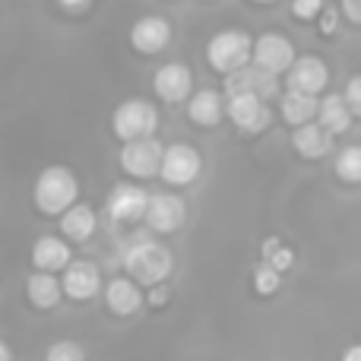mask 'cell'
Wrapping results in <instances>:
<instances>
[{"mask_svg":"<svg viewBox=\"0 0 361 361\" xmlns=\"http://www.w3.org/2000/svg\"><path fill=\"white\" fill-rule=\"evenodd\" d=\"M320 13H324V10H320ZM336 23H339L336 10H326V13H324V23H320V29H324V32H326V35H330V32H333V29H336Z\"/></svg>","mask_w":361,"mask_h":361,"instance_id":"4dcf8cb0","label":"cell"},{"mask_svg":"<svg viewBox=\"0 0 361 361\" xmlns=\"http://www.w3.org/2000/svg\"><path fill=\"white\" fill-rule=\"evenodd\" d=\"M76 193H80V184L73 171L63 165H51L35 180V206L48 216H61L70 203H76Z\"/></svg>","mask_w":361,"mask_h":361,"instance_id":"7a4b0ae2","label":"cell"},{"mask_svg":"<svg viewBox=\"0 0 361 361\" xmlns=\"http://www.w3.org/2000/svg\"><path fill=\"white\" fill-rule=\"evenodd\" d=\"M149 301H152V305H162V301H165V288H162V282H159V288L149 295Z\"/></svg>","mask_w":361,"mask_h":361,"instance_id":"d6a6232c","label":"cell"},{"mask_svg":"<svg viewBox=\"0 0 361 361\" xmlns=\"http://www.w3.org/2000/svg\"><path fill=\"white\" fill-rule=\"evenodd\" d=\"M171 250L159 241H146L140 238L130 250L124 254V269L133 276V282H143V286H159L171 276Z\"/></svg>","mask_w":361,"mask_h":361,"instance_id":"6da1fadb","label":"cell"},{"mask_svg":"<svg viewBox=\"0 0 361 361\" xmlns=\"http://www.w3.org/2000/svg\"><path fill=\"white\" fill-rule=\"evenodd\" d=\"M288 89H298V92H324L326 82H330V70L320 57L307 54V57H298V61L288 63Z\"/></svg>","mask_w":361,"mask_h":361,"instance_id":"7c38bea8","label":"cell"},{"mask_svg":"<svg viewBox=\"0 0 361 361\" xmlns=\"http://www.w3.org/2000/svg\"><path fill=\"white\" fill-rule=\"evenodd\" d=\"M336 175L343 180H349V184L361 180V149L358 146H345L336 156Z\"/></svg>","mask_w":361,"mask_h":361,"instance_id":"cb8c5ba5","label":"cell"},{"mask_svg":"<svg viewBox=\"0 0 361 361\" xmlns=\"http://www.w3.org/2000/svg\"><path fill=\"white\" fill-rule=\"evenodd\" d=\"M25 288H29V301L35 307H54L57 301H61V295H63L61 282H57L51 273H44V269H38L35 276H29Z\"/></svg>","mask_w":361,"mask_h":361,"instance_id":"603a6c76","label":"cell"},{"mask_svg":"<svg viewBox=\"0 0 361 361\" xmlns=\"http://www.w3.org/2000/svg\"><path fill=\"white\" fill-rule=\"evenodd\" d=\"M267 263H269V267H276V269H279V273H282V269H288V267H292V250H288V247H282V244H279V247H276L273 254L267 257Z\"/></svg>","mask_w":361,"mask_h":361,"instance_id":"f1b7e54d","label":"cell"},{"mask_svg":"<svg viewBox=\"0 0 361 361\" xmlns=\"http://www.w3.org/2000/svg\"><path fill=\"white\" fill-rule=\"evenodd\" d=\"M152 86H156L159 99L169 102V105H178V102H184L187 95H190V86H193V76L190 70L184 67V63L171 61L165 63V67L156 70V80H152Z\"/></svg>","mask_w":361,"mask_h":361,"instance_id":"4fadbf2b","label":"cell"},{"mask_svg":"<svg viewBox=\"0 0 361 361\" xmlns=\"http://www.w3.org/2000/svg\"><path fill=\"white\" fill-rule=\"evenodd\" d=\"M279 269L276 267H269V263H263V267H257V273H254V286H257V292L260 295H273L276 288H279Z\"/></svg>","mask_w":361,"mask_h":361,"instance_id":"484cf974","label":"cell"},{"mask_svg":"<svg viewBox=\"0 0 361 361\" xmlns=\"http://www.w3.org/2000/svg\"><path fill=\"white\" fill-rule=\"evenodd\" d=\"M343 361H361V345H349V349H345V355H343Z\"/></svg>","mask_w":361,"mask_h":361,"instance_id":"1f68e13d","label":"cell"},{"mask_svg":"<svg viewBox=\"0 0 361 361\" xmlns=\"http://www.w3.org/2000/svg\"><path fill=\"white\" fill-rule=\"evenodd\" d=\"M130 42L140 54H159L165 44L171 42V25L162 16H143L133 23Z\"/></svg>","mask_w":361,"mask_h":361,"instance_id":"9a60e30c","label":"cell"},{"mask_svg":"<svg viewBox=\"0 0 361 361\" xmlns=\"http://www.w3.org/2000/svg\"><path fill=\"white\" fill-rule=\"evenodd\" d=\"M0 361H13V352H10L6 343H0Z\"/></svg>","mask_w":361,"mask_h":361,"instance_id":"e575fe53","label":"cell"},{"mask_svg":"<svg viewBox=\"0 0 361 361\" xmlns=\"http://www.w3.org/2000/svg\"><path fill=\"white\" fill-rule=\"evenodd\" d=\"M187 114H190V121H193V124H200V127H216L219 121L225 118V102H222V95H219V92L203 89V92H197L190 99Z\"/></svg>","mask_w":361,"mask_h":361,"instance_id":"d6986e66","label":"cell"},{"mask_svg":"<svg viewBox=\"0 0 361 361\" xmlns=\"http://www.w3.org/2000/svg\"><path fill=\"white\" fill-rule=\"evenodd\" d=\"M257 4H273V0H257Z\"/></svg>","mask_w":361,"mask_h":361,"instance_id":"8d00e7d4","label":"cell"},{"mask_svg":"<svg viewBox=\"0 0 361 361\" xmlns=\"http://www.w3.org/2000/svg\"><path fill=\"white\" fill-rule=\"evenodd\" d=\"M317 124L324 127L330 137H336V133H345L352 127V118L355 114L349 111V105L343 102V95H326L324 102H317Z\"/></svg>","mask_w":361,"mask_h":361,"instance_id":"ac0fdd59","label":"cell"},{"mask_svg":"<svg viewBox=\"0 0 361 361\" xmlns=\"http://www.w3.org/2000/svg\"><path fill=\"white\" fill-rule=\"evenodd\" d=\"M200 169H203V159L193 146L187 143H175L169 149H162V162H159V175H162L169 184H190V180L200 178Z\"/></svg>","mask_w":361,"mask_h":361,"instance_id":"8992f818","label":"cell"},{"mask_svg":"<svg viewBox=\"0 0 361 361\" xmlns=\"http://www.w3.org/2000/svg\"><path fill=\"white\" fill-rule=\"evenodd\" d=\"M159 162H162V143L152 137L127 140L121 149V169L133 178H156Z\"/></svg>","mask_w":361,"mask_h":361,"instance_id":"5b68a950","label":"cell"},{"mask_svg":"<svg viewBox=\"0 0 361 361\" xmlns=\"http://www.w3.org/2000/svg\"><path fill=\"white\" fill-rule=\"evenodd\" d=\"M343 13L349 16V23H361V0H343Z\"/></svg>","mask_w":361,"mask_h":361,"instance_id":"f546056e","label":"cell"},{"mask_svg":"<svg viewBox=\"0 0 361 361\" xmlns=\"http://www.w3.org/2000/svg\"><path fill=\"white\" fill-rule=\"evenodd\" d=\"M61 292L70 295L73 301H89L102 292V273L92 260H76L63 267Z\"/></svg>","mask_w":361,"mask_h":361,"instance_id":"30bf717a","label":"cell"},{"mask_svg":"<svg viewBox=\"0 0 361 361\" xmlns=\"http://www.w3.org/2000/svg\"><path fill=\"white\" fill-rule=\"evenodd\" d=\"M44 361H86V352H82V345L73 343V339H61V343H54L48 349Z\"/></svg>","mask_w":361,"mask_h":361,"instance_id":"d4e9b609","label":"cell"},{"mask_svg":"<svg viewBox=\"0 0 361 361\" xmlns=\"http://www.w3.org/2000/svg\"><path fill=\"white\" fill-rule=\"evenodd\" d=\"M343 102L349 105V111H352V114H361V76H352V80H349Z\"/></svg>","mask_w":361,"mask_h":361,"instance_id":"4316f807","label":"cell"},{"mask_svg":"<svg viewBox=\"0 0 361 361\" xmlns=\"http://www.w3.org/2000/svg\"><path fill=\"white\" fill-rule=\"evenodd\" d=\"M225 89L228 92H257L260 99H269V95H276L279 82H276V73H269V70L247 61L244 67L225 73Z\"/></svg>","mask_w":361,"mask_h":361,"instance_id":"8fae6325","label":"cell"},{"mask_svg":"<svg viewBox=\"0 0 361 361\" xmlns=\"http://www.w3.org/2000/svg\"><path fill=\"white\" fill-rule=\"evenodd\" d=\"M105 301L114 314H137L143 305V292L133 279H111L105 288Z\"/></svg>","mask_w":361,"mask_h":361,"instance_id":"ffe728a7","label":"cell"},{"mask_svg":"<svg viewBox=\"0 0 361 361\" xmlns=\"http://www.w3.org/2000/svg\"><path fill=\"white\" fill-rule=\"evenodd\" d=\"M250 57H254L257 67H263V70L279 76V73H286L288 63L295 61V48L286 35L267 32V35H260L254 44H250Z\"/></svg>","mask_w":361,"mask_h":361,"instance_id":"ba28073f","label":"cell"},{"mask_svg":"<svg viewBox=\"0 0 361 361\" xmlns=\"http://www.w3.org/2000/svg\"><path fill=\"white\" fill-rule=\"evenodd\" d=\"M114 133H118L121 140H140V137H152L159 127V111L152 102L146 99H127L124 105L114 108Z\"/></svg>","mask_w":361,"mask_h":361,"instance_id":"277c9868","label":"cell"},{"mask_svg":"<svg viewBox=\"0 0 361 361\" xmlns=\"http://www.w3.org/2000/svg\"><path fill=\"white\" fill-rule=\"evenodd\" d=\"M143 219L152 231L159 235H169V231H178L187 219V206L184 200L175 197V193H156V197L146 200V209Z\"/></svg>","mask_w":361,"mask_h":361,"instance_id":"52a82bcc","label":"cell"},{"mask_svg":"<svg viewBox=\"0 0 361 361\" xmlns=\"http://www.w3.org/2000/svg\"><path fill=\"white\" fill-rule=\"evenodd\" d=\"M250 35L241 29H225L219 35L209 38V48H206V57H209V67L219 70V73H231V70L244 67L250 61Z\"/></svg>","mask_w":361,"mask_h":361,"instance_id":"3957f363","label":"cell"},{"mask_svg":"<svg viewBox=\"0 0 361 361\" xmlns=\"http://www.w3.org/2000/svg\"><path fill=\"white\" fill-rule=\"evenodd\" d=\"M225 114L247 133H257V130H263V127H269V111L257 92H228Z\"/></svg>","mask_w":361,"mask_h":361,"instance_id":"9c48e42d","label":"cell"},{"mask_svg":"<svg viewBox=\"0 0 361 361\" xmlns=\"http://www.w3.org/2000/svg\"><path fill=\"white\" fill-rule=\"evenodd\" d=\"M292 146L301 152L305 159H320L333 149V137L324 130L320 124L307 121V124H298L292 133Z\"/></svg>","mask_w":361,"mask_h":361,"instance_id":"2e32d148","label":"cell"},{"mask_svg":"<svg viewBox=\"0 0 361 361\" xmlns=\"http://www.w3.org/2000/svg\"><path fill=\"white\" fill-rule=\"evenodd\" d=\"M61 231L67 238H73V241H86L95 231V212L86 203H70L61 212Z\"/></svg>","mask_w":361,"mask_h":361,"instance_id":"44dd1931","label":"cell"},{"mask_svg":"<svg viewBox=\"0 0 361 361\" xmlns=\"http://www.w3.org/2000/svg\"><path fill=\"white\" fill-rule=\"evenodd\" d=\"M314 114H317V95L298 92V89H288L282 95V118L288 124H307V121H314Z\"/></svg>","mask_w":361,"mask_h":361,"instance_id":"7402d4cb","label":"cell"},{"mask_svg":"<svg viewBox=\"0 0 361 361\" xmlns=\"http://www.w3.org/2000/svg\"><path fill=\"white\" fill-rule=\"evenodd\" d=\"M324 10V0H292V13L298 19H314Z\"/></svg>","mask_w":361,"mask_h":361,"instance_id":"83f0119b","label":"cell"},{"mask_svg":"<svg viewBox=\"0 0 361 361\" xmlns=\"http://www.w3.org/2000/svg\"><path fill=\"white\" fill-rule=\"evenodd\" d=\"M146 200L149 193L137 184H118L108 197V216L114 222H137L143 219V209H146Z\"/></svg>","mask_w":361,"mask_h":361,"instance_id":"5bb4252c","label":"cell"},{"mask_svg":"<svg viewBox=\"0 0 361 361\" xmlns=\"http://www.w3.org/2000/svg\"><path fill=\"white\" fill-rule=\"evenodd\" d=\"M32 263H35L38 269H44V273L63 269L70 263L67 241H61V238H54V235H42L35 241V247H32Z\"/></svg>","mask_w":361,"mask_h":361,"instance_id":"e0dca14e","label":"cell"},{"mask_svg":"<svg viewBox=\"0 0 361 361\" xmlns=\"http://www.w3.org/2000/svg\"><path fill=\"white\" fill-rule=\"evenodd\" d=\"M61 4H63V6H70V10H76V6H86L89 0H61Z\"/></svg>","mask_w":361,"mask_h":361,"instance_id":"d590c367","label":"cell"},{"mask_svg":"<svg viewBox=\"0 0 361 361\" xmlns=\"http://www.w3.org/2000/svg\"><path fill=\"white\" fill-rule=\"evenodd\" d=\"M276 247H279V241H276V238H269V241L263 244V257H269V254H273Z\"/></svg>","mask_w":361,"mask_h":361,"instance_id":"836d02e7","label":"cell"}]
</instances>
